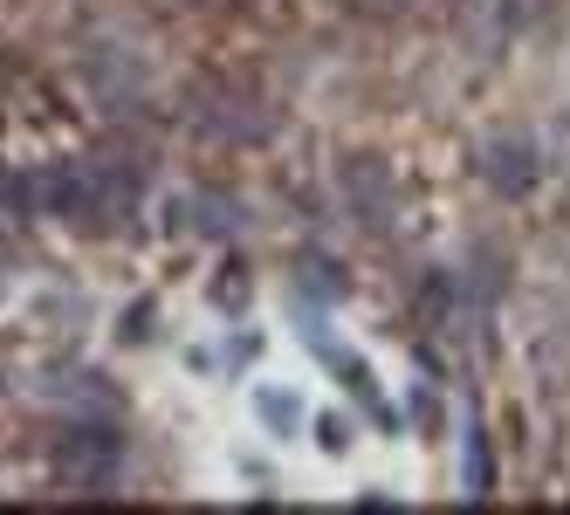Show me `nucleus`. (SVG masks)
<instances>
[{"label": "nucleus", "mask_w": 570, "mask_h": 515, "mask_svg": "<svg viewBox=\"0 0 570 515\" xmlns=\"http://www.w3.org/2000/svg\"><path fill=\"white\" fill-rule=\"evenodd\" d=\"M35 192L49 200L56 220L110 227L117 214H131V200H138V166H125V158H83V166L42 172V179H35Z\"/></svg>", "instance_id": "1"}, {"label": "nucleus", "mask_w": 570, "mask_h": 515, "mask_svg": "<svg viewBox=\"0 0 570 515\" xmlns=\"http://www.w3.org/2000/svg\"><path fill=\"white\" fill-rule=\"evenodd\" d=\"M481 172H488L495 192H529V186H537V145H529V138H488Z\"/></svg>", "instance_id": "2"}, {"label": "nucleus", "mask_w": 570, "mask_h": 515, "mask_svg": "<svg viewBox=\"0 0 570 515\" xmlns=\"http://www.w3.org/2000/svg\"><path fill=\"white\" fill-rule=\"evenodd\" d=\"M488 482H495V474H488V440L474 433V440H468V488H474V495H488Z\"/></svg>", "instance_id": "3"}]
</instances>
